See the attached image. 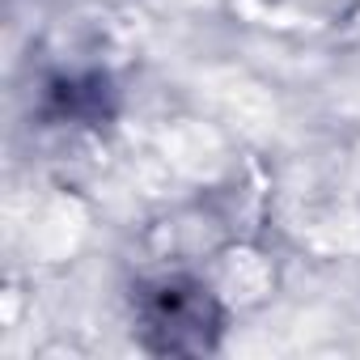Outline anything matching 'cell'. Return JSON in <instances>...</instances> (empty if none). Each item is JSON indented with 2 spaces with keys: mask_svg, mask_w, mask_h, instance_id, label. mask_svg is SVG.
Segmentation results:
<instances>
[{
  "mask_svg": "<svg viewBox=\"0 0 360 360\" xmlns=\"http://www.w3.org/2000/svg\"><path fill=\"white\" fill-rule=\"evenodd\" d=\"M136 330L153 356H204L221 347L225 305L195 276H161L136 288Z\"/></svg>",
  "mask_w": 360,
  "mask_h": 360,
  "instance_id": "cell-1",
  "label": "cell"
},
{
  "mask_svg": "<svg viewBox=\"0 0 360 360\" xmlns=\"http://www.w3.org/2000/svg\"><path fill=\"white\" fill-rule=\"evenodd\" d=\"M106 77H85V81H56L51 89V115L56 119H102L106 115Z\"/></svg>",
  "mask_w": 360,
  "mask_h": 360,
  "instance_id": "cell-2",
  "label": "cell"
}]
</instances>
